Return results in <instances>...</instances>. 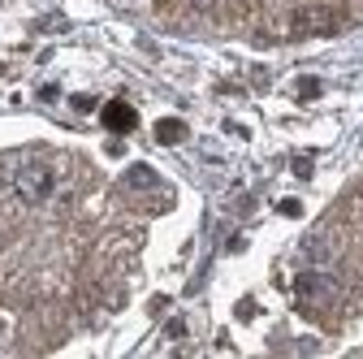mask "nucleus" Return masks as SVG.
I'll return each mask as SVG.
<instances>
[{
    "label": "nucleus",
    "mask_w": 363,
    "mask_h": 359,
    "mask_svg": "<svg viewBox=\"0 0 363 359\" xmlns=\"http://www.w3.org/2000/svg\"><path fill=\"white\" fill-rule=\"evenodd\" d=\"M156 139H160V143H182V139H186V126H182L177 117H169V121L156 126Z\"/></svg>",
    "instance_id": "obj_4"
},
{
    "label": "nucleus",
    "mask_w": 363,
    "mask_h": 359,
    "mask_svg": "<svg viewBox=\"0 0 363 359\" xmlns=\"http://www.w3.org/2000/svg\"><path fill=\"white\" fill-rule=\"evenodd\" d=\"M134 109L125 104V100H113V104H104V126L113 130V134H125V130H134Z\"/></svg>",
    "instance_id": "obj_3"
},
{
    "label": "nucleus",
    "mask_w": 363,
    "mask_h": 359,
    "mask_svg": "<svg viewBox=\"0 0 363 359\" xmlns=\"http://www.w3.org/2000/svg\"><path fill=\"white\" fill-rule=\"evenodd\" d=\"M13 191L26 208H39V204H48L52 191H57V169L48 160H26L18 173H13Z\"/></svg>",
    "instance_id": "obj_1"
},
{
    "label": "nucleus",
    "mask_w": 363,
    "mask_h": 359,
    "mask_svg": "<svg viewBox=\"0 0 363 359\" xmlns=\"http://www.w3.org/2000/svg\"><path fill=\"white\" fill-rule=\"evenodd\" d=\"M337 299V282L333 277H298V303L303 307H325V303H333Z\"/></svg>",
    "instance_id": "obj_2"
}]
</instances>
